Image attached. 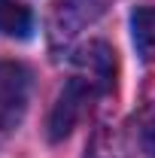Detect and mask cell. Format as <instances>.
I'll use <instances>...</instances> for the list:
<instances>
[{
    "mask_svg": "<svg viewBox=\"0 0 155 158\" xmlns=\"http://www.w3.org/2000/svg\"><path fill=\"white\" fill-rule=\"evenodd\" d=\"M143 149L155 158V106L149 113V118H146V125H143Z\"/></svg>",
    "mask_w": 155,
    "mask_h": 158,
    "instance_id": "obj_7",
    "label": "cell"
},
{
    "mask_svg": "<svg viewBox=\"0 0 155 158\" xmlns=\"http://www.w3.org/2000/svg\"><path fill=\"white\" fill-rule=\"evenodd\" d=\"M94 98H100V91H97L91 82H85L82 76H70V82L61 88L58 100L52 106V116H49V140L58 143V140L67 137L76 128V122L82 118L85 106Z\"/></svg>",
    "mask_w": 155,
    "mask_h": 158,
    "instance_id": "obj_1",
    "label": "cell"
},
{
    "mask_svg": "<svg viewBox=\"0 0 155 158\" xmlns=\"http://www.w3.org/2000/svg\"><path fill=\"white\" fill-rule=\"evenodd\" d=\"M131 40L137 58L152 64L155 61V6H137L131 12Z\"/></svg>",
    "mask_w": 155,
    "mask_h": 158,
    "instance_id": "obj_4",
    "label": "cell"
},
{
    "mask_svg": "<svg viewBox=\"0 0 155 158\" xmlns=\"http://www.w3.org/2000/svg\"><path fill=\"white\" fill-rule=\"evenodd\" d=\"M113 73H116V64H113V49L100 40H91L88 46H82L76 55V76H82L85 82H91L97 91H110L113 88Z\"/></svg>",
    "mask_w": 155,
    "mask_h": 158,
    "instance_id": "obj_3",
    "label": "cell"
},
{
    "mask_svg": "<svg viewBox=\"0 0 155 158\" xmlns=\"http://www.w3.org/2000/svg\"><path fill=\"white\" fill-rule=\"evenodd\" d=\"M97 12H100V0H61L55 27H58V34H76Z\"/></svg>",
    "mask_w": 155,
    "mask_h": 158,
    "instance_id": "obj_6",
    "label": "cell"
},
{
    "mask_svg": "<svg viewBox=\"0 0 155 158\" xmlns=\"http://www.w3.org/2000/svg\"><path fill=\"white\" fill-rule=\"evenodd\" d=\"M0 37H9V40L34 37V15L19 0H0Z\"/></svg>",
    "mask_w": 155,
    "mask_h": 158,
    "instance_id": "obj_5",
    "label": "cell"
},
{
    "mask_svg": "<svg viewBox=\"0 0 155 158\" xmlns=\"http://www.w3.org/2000/svg\"><path fill=\"white\" fill-rule=\"evenodd\" d=\"M31 100V73L19 61H0V131L19 128Z\"/></svg>",
    "mask_w": 155,
    "mask_h": 158,
    "instance_id": "obj_2",
    "label": "cell"
}]
</instances>
